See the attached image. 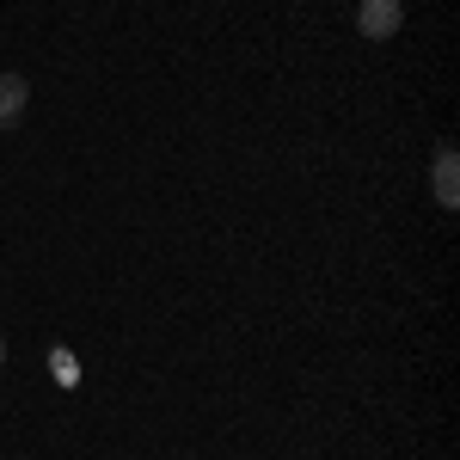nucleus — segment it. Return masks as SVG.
<instances>
[{
  "label": "nucleus",
  "mask_w": 460,
  "mask_h": 460,
  "mask_svg": "<svg viewBox=\"0 0 460 460\" xmlns=\"http://www.w3.org/2000/svg\"><path fill=\"white\" fill-rule=\"evenodd\" d=\"M399 25H405V6H399V0H362V6H356V31L375 37V43L399 37Z\"/></svg>",
  "instance_id": "f257e3e1"
},
{
  "label": "nucleus",
  "mask_w": 460,
  "mask_h": 460,
  "mask_svg": "<svg viewBox=\"0 0 460 460\" xmlns=\"http://www.w3.org/2000/svg\"><path fill=\"white\" fill-rule=\"evenodd\" d=\"M429 184H436V203H442V209H455V203H460V160H455V147H448V142L436 147Z\"/></svg>",
  "instance_id": "f03ea898"
},
{
  "label": "nucleus",
  "mask_w": 460,
  "mask_h": 460,
  "mask_svg": "<svg viewBox=\"0 0 460 460\" xmlns=\"http://www.w3.org/2000/svg\"><path fill=\"white\" fill-rule=\"evenodd\" d=\"M25 105H31V80H25V74H0V129H6Z\"/></svg>",
  "instance_id": "7ed1b4c3"
},
{
  "label": "nucleus",
  "mask_w": 460,
  "mask_h": 460,
  "mask_svg": "<svg viewBox=\"0 0 460 460\" xmlns=\"http://www.w3.org/2000/svg\"><path fill=\"white\" fill-rule=\"evenodd\" d=\"M0 362H6V338H0Z\"/></svg>",
  "instance_id": "20e7f679"
}]
</instances>
